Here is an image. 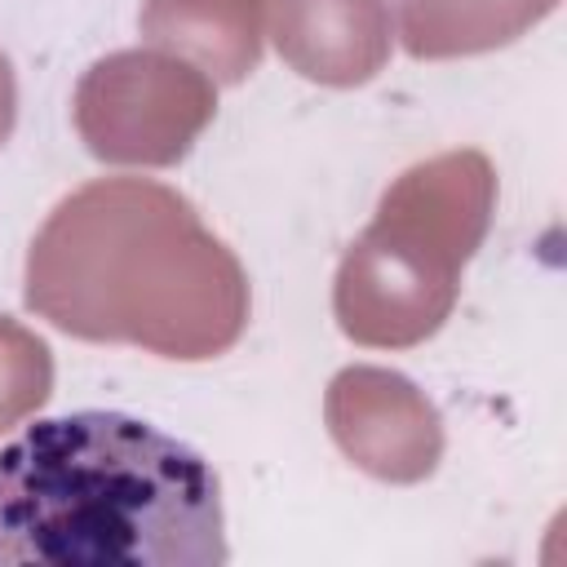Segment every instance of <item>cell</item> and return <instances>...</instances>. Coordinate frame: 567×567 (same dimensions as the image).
<instances>
[{"instance_id": "6da1fadb", "label": "cell", "mask_w": 567, "mask_h": 567, "mask_svg": "<svg viewBox=\"0 0 567 567\" xmlns=\"http://www.w3.org/2000/svg\"><path fill=\"white\" fill-rule=\"evenodd\" d=\"M221 478L128 412H66L0 447V567H217Z\"/></svg>"}]
</instances>
